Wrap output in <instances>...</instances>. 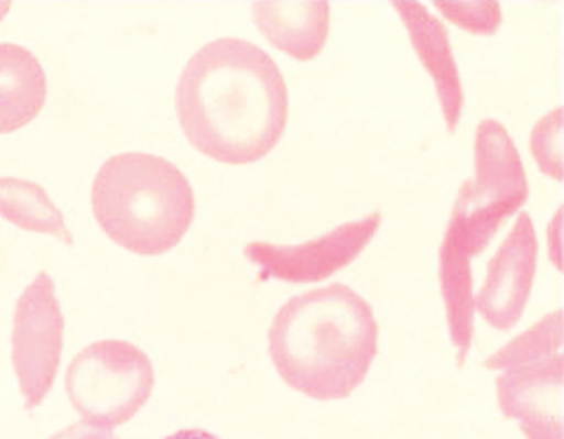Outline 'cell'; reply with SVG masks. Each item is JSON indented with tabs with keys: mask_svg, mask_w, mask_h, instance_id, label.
Returning a JSON list of instances; mask_svg holds the SVG:
<instances>
[{
	"mask_svg": "<svg viewBox=\"0 0 564 439\" xmlns=\"http://www.w3.org/2000/svg\"><path fill=\"white\" fill-rule=\"evenodd\" d=\"M176 116L193 149L226 165L267 157L288 125V83L261 47L219 39L188 59L176 83Z\"/></svg>",
	"mask_w": 564,
	"mask_h": 439,
	"instance_id": "cell-1",
	"label": "cell"
},
{
	"mask_svg": "<svg viewBox=\"0 0 564 439\" xmlns=\"http://www.w3.org/2000/svg\"><path fill=\"white\" fill-rule=\"evenodd\" d=\"M379 350V325L365 298L346 285L299 294L269 329L280 378L313 399H344L365 381Z\"/></svg>",
	"mask_w": 564,
	"mask_h": 439,
	"instance_id": "cell-2",
	"label": "cell"
},
{
	"mask_svg": "<svg viewBox=\"0 0 564 439\" xmlns=\"http://www.w3.org/2000/svg\"><path fill=\"white\" fill-rule=\"evenodd\" d=\"M93 212L106 238L139 256H161L188 233L196 196L184 172L151 153H120L93 182Z\"/></svg>",
	"mask_w": 564,
	"mask_h": 439,
	"instance_id": "cell-3",
	"label": "cell"
},
{
	"mask_svg": "<svg viewBox=\"0 0 564 439\" xmlns=\"http://www.w3.org/2000/svg\"><path fill=\"white\" fill-rule=\"evenodd\" d=\"M527 198L529 184L513 139L501 122L482 120L475 134V179L458 190L443 242L466 259L482 254Z\"/></svg>",
	"mask_w": 564,
	"mask_h": 439,
	"instance_id": "cell-4",
	"label": "cell"
},
{
	"mask_svg": "<svg viewBox=\"0 0 564 439\" xmlns=\"http://www.w3.org/2000/svg\"><path fill=\"white\" fill-rule=\"evenodd\" d=\"M153 364L128 341L87 345L66 369V395L85 426L113 432L144 407L153 393Z\"/></svg>",
	"mask_w": 564,
	"mask_h": 439,
	"instance_id": "cell-5",
	"label": "cell"
},
{
	"mask_svg": "<svg viewBox=\"0 0 564 439\" xmlns=\"http://www.w3.org/2000/svg\"><path fill=\"white\" fill-rule=\"evenodd\" d=\"M64 345V315L50 273L41 271L24 289L12 318V366L26 409L41 407L57 376Z\"/></svg>",
	"mask_w": 564,
	"mask_h": 439,
	"instance_id": "cell-6",
	"label": "cell"
},
{
	"mask_svg": "<svg viewBox=\"0 0 564 439\" xmlns=\"http://www.w3.org/2000/svg\"><path fill=\"white\" fill-rule=\"evenodd\" d=\"M381 226V215L341 223L334 231L304 244L250 242L245 256L259 266V279H285V283H321L356 261Z\"/></svg>",
	"mask_w": 564,
	"mask_h": 439,
	"instance_id": "cell-7",
	"label": "cell"
},
{
	"mask_svg": "<svg viewBox=\"0 0 564 439\" xmlns=\"http://www.w3.org/2000/svg\"><path fill=\"white\" fill-rule=\"evenodd\" d=\"M536 256L539 242L532 217L520 215L513 231L489 261L478 298H473L475 308L494 329L506 331L522 318L534 285Z\"/></svg>",
	"mask_w": 564,
	"mask_h": 439,
	"instance_id": "cell-8",
	"label": "cell"
},
{
	"mask_svg": "<svg viewBox=\"0 0 564 439\" xmlns=\"http://www.w3.org/2000/svg\"><path fill=\"white\" fill-rule=\"evenodd\" d=\"M560 355L518 369L499 381L503 411L524 418V430L532 439H560Z\"/></svg>",
	"mask_w": 564,
	"mask_h": 439,
	"instance_id": "cell-9",
	"label": "cell"
},
{
	"mask_svg": "<svg viewBox=\"0 0 564 439\" xmlns=\"http://www.w3.org/2000/svg\"><path fill=\"white\" fill-rule=\"evenodd\" d=\"M393 8L402 17V22L408 24L416 55L426 64L429 74L435 80V90L440 103H443L447 130L454 132L458 125V116H462L464 92L454 64L447 29L435 17H431L421 3H393Z\"/></svg>",
	"mask_w": 564,
	"mask_h": 439,
	"instance_id": "cell-10",
	"label": "cell"
},
{
	"mask_svg": "<svg viewBox=\"0 0 564 439\" xmlns=\"http://www.w3.org/2000/svg\"><path fill=\"white\" fill-rule=\"evenodd\" d=\"M252 17L263 39L299 62L313 59L325 47L327 3H254Z\"/></svg>",
	"mask_w": 564,
	"mask_h": 439,
	"instance_id": "cell-11",
	"label": "cell"
},
{
	"mask_svg": "<svg viewBox=\"0 0 564 439\" xmlns=\"http://www.w3.org/2000/svg\"><path fill=\"white\" fill-rule=\"evenodd\" d=\"M47 99V78L39 57L22 45L0 43V134L39 118Z\"/></svg>",
	"mask_w": 564,
	"mask_h": 439,
	"instance_id": "cell-12",
	"label": "cell"
},
{
	"mask_svg": "<svg viewBox=\"0 0 564 439\" xmlns=\"http://www.w3.org/2000/svg\"><path fill=\"white\" fill-rule=\"evenodd\" d=\"M0 217L22 231L55 235L66 244L74 242L59 207L50 200L43 186L33 182L0 177Z\"/></svg>",
	"mask_w": 564,
	"mask_h": 439,
	"instance_id": "cell-13",
	"label": "cell"
},
{
	"mask_svg": "<svg viewBox=\"0 0 564 439\" xmlns=\"http://www.w3.org/2000/svg\"><path fill=\"white\" fill-rule=\"evenodd\" d=\"M440 285H443V298L447 306V320L452 341L458 350V362H464L468 348L473 343V273L470 259L447 248H440Z\"/></svg>",
	"mask_w": 564,
	"mask_h": 439,
	"instance_id": "cell-14",
	"label": "cell"
},
{
	"mask_svg": "<svg viewBox=\"0 0 564 439\" xmlns=\"http://www.w3.org/2000/svg\"><path fill=\"white\" fill-rule=\"evenodd\" d=\"M562 109H555L549 118H543L539 122V128L534 130L532 136V151L536 155L539 167L551 174L553 179H562Z\"/></svg>",
	"mask_w": 564,
	"mask_h": 439,
	"instance_id": "cell-15",
	"label": "cell"
},
{
	"mask_svg": "<svg viewBox=\"0 0 564 439\" xmlns=\"http://www.w3.org/2000/svg\"><path fill=\"white\" fill-rule=\"evenodd\" d=\"M449 20H454L458 26L475 33H494L501 22V10L497 3H437Z\"/></svg>",
	"mask_w": 564,
	"mask_h": 439,
	"instance_id": "cell-16",
	"label": "cell"
},
{
	"mask_svg": "<svg viewBox=\"0 0 564 439\" xmlns=\"http://www.w3.org/2000/svg\"><path fill=\"white\" fill-rule=\"evenodd\" d=\"M50 439H120V437L113 435V432L90 428V426H85V424H76V426L64 428L57 435H52Z\"/></svg>",
	"mask_w": 564,
	"mask_h": 439,
	"instance_id": "cell-17",
	"label": "cell"
},
{
	"mask_svg": "<svg viewBox=\"0 0 564 439\" xmlns=\"http://www.w3.org/2000/svg\"><path fill=\"white\" fill-rule=\"evenodd\" d=\"M163 439H219V437L207 432V430L191 428V430H176V432H172V435H167Z\"/></svg>",
	"mask_w": 564,
	"mask_h": 439,
	"instance_id": "cell-18",
	"label": "cell"
},
{
	"mask_svg": "<svg viewBox=\"0 0 564 439\" xmlns=\"http://www.w3.org/2000/svg\"><path fill=\"white\" fill-rule=\"evenodd\" d=\"M8 10H10V3H0V20L8 14Z\"/></svg>",
	"mask_w": 564,
	"mask_h": 439,
	"instance_id": "cell-19",
	"label": "cell"
}]
</instances>
